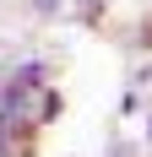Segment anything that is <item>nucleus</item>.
I'll return each instance as SVG.
<instances>
[{
  "mask_svg": "<svg viewBox=\"0 0 152 157\" xmlns=\"http://www.w3.org/2000/svg\"><path fill=\"white\" fill-rule=\"evenodd\" d=\"M44 81V65L33 60V65H16V87H38Z\"/></svg>",
  "mask_w": 152,
  "mask_h": 157,
  "instance_id": "1",
  "label": "nucleus"
},
{
  "mask_svg": "<svg viewBox=\"0 0 152 157\" xmlns=\"http://www.w3.org/2000/svg\"><path fill=\"white\" fill-rule=\"evenodd\" d=\"M38 109H44L38 119L49 125V119H60V109H65V103H60V92H44V98H38Z\"/></svg>",
  "mask_w": 152,
  "mask_h": 157,
  "instance_id": "2",
  "label": "nucleus"
},
{
  "mask_svg": "<svg viewBox=\"0 0 152 157\" xmlns=\"http://www.w3.org/2000/svg\"><path fill=\"white\" fill-rule=\"evenodd\" d=\"M54 6H60V0H33V11H54Z\"/></svg>",
  "mask_w": 152,
  "mask_h": 157,
  "instance_id": "3",
  "label": "nucleus"
},
{
  "mask_svg": "<svg viewBox=\"0 0 152 157\" xmlns=\"http://www.w3.org/2000/svg\"><path fill=\"white\" fill-rule=\"evenodd\" d=\"M147 27H152V22H147ZM147 44H152V33H147Z\"/></svg>",
  "mask_w": 152,
  "mask_h": 157,
  "instance_id": "4",
  "label": "nucleus"
},
{
  "mask_svg": "<svg viewBox=\"0 0 152 157\" xmlns=\"http://www.w3.org/2000/svg\"><path fill=\"white\" fill-rule=\"evenodd\" d=\"M147 141H152V125H147Z\"/></svg>",
  "mask_w": 152,
  "mask_h": 157,
  "instance_id": "5",
  "label": "nucleus"
}]
</instances>
